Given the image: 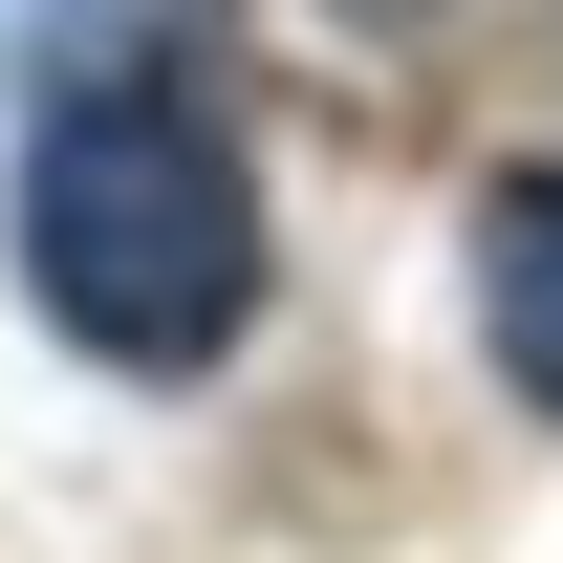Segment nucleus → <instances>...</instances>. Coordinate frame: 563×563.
Returning <instances> with one entry per match:
<instances>
[{"instance_id": "f257e3e1", "label": "nucleus", "mask_w": 563, "mask_h": 563, "mask_svg": "<svg viewBox=\"0 0 563 563\" xmlns=\"http://www.w3.org/2000/svg\"><path fill=\"white\" fill-rule=\"evenodd\" d=\"M22 303L87 368H152V390L261 325V174L174 66H87L22 131Z\"/></svg>"}, {"instance_id": "7ed1b4c3", "label": "nucleus", "mask_w": 563, "mask_h": 563, "mask_svg": "<svg viewBox=\"0 0 563 563\" xmlns=\"http://www.w3.org/2000/svg\"><path fill=\"white\" fill-rule=\"evenodd\" d=\"M347 22H433V0H347Z\"/></svg>"}, {"instance_id": "f03ea898", "label": "nucleus", "mask_w": 563, "mask_h": 563, "mask_svg": "<svg viewBox=\"0 0 563 563\" xmlns=\"http://www.w3.org/2000/svg\"><path fill=\"white\" fill-rule=\"evenodd\" d=\"M477 347L520 412H563V174H498L477 196Z\"/></svg>"}]
</instances>
